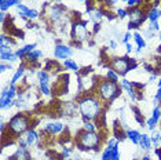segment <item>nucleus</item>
Here are the masks:
<instances>
[{
  "instance_id": "obj_1",
  "label": "nucleus",
  "mask_w": 161,
  "mask_h": 160,
  "mask_svg": "<svg viewBox=\"0 0 161 160\" xmlns=\"http://www.w3.org/2000/svg\"><path fill=\"white\" fill-rule=\"evenodd\" d=\"M26 113H17L14 115L11 119L7 123V131L10 135H7L6 133H2V142H3V148L8 146V145L17 144V138L21 137V134H26L28 130L33 129V120H32L31 115Z\"/></svg>"
},
{
  "instance_id": "obj_2",
  "label": "nucleus",
  "mask_w": 161,
  "mask_h": 160,
  "mask_svg": "<svg viewBox=\"0 0 161 160\" xmlns=\"http://www.w3.org/2000/svg\"><path fill=\"white\" fill-rule=\"evenodd\" d=\"M77 105H79V113L81 116L83 122H94L97 120L102 113H105V106L101 98L97 93L83 94L77 97Z\"/></svg>"
},
{
  "instance_id": "obj_3",
  "label": "nucleus",
  "mask_w": 161,
  "mask_h": 160,
  "mask_svg": "<svg viewBox=\"0 0 161 160\" xmlns=\"http://www.w3.org/2000/svg\"><path fill=\"white\" fill-rule=\"evenodd\" d=\"M103 142H106V140L99 133L86 131V130H83V129L77 133L76 140H75L76 148H77L79 151H84V152H88V151L98 152Z\"/></svg>"
},
{
  "instance_id": "obj_4",
  "label": "nucleus",
  "mask_w": 161,
  "mask_h": 160,
  "mask_svg": "<svg viewBox=\"0 0 161 160\" xmlns=\"http://www.w3.org/2000/svg\"><path fill=\"white\" fill-rule=\"evenodd\" d=\"M95 93L101 98V101L103 102V106L106 109L108 105H110L116 98L121 95L123 89L120 86V83H113L109 79L105 77V79H99V83H98Z\"/></svg>"
},
{
  "instance_id": "obj_5",
  "label": "nucleus",
  "mask_w": 161,
  "mask_h": 160,
  "mask_svg": "<svg viewBox=\"0 0 161 160\" xmlns=\"http://www.w3.org/2000/svg\"><path fill=\"white\" fill-rule=\"evenodd\" d=\"M88 21L83 20V18H77V20H72V29H70V37L73 44L80 46L90 37L88 32Z\"/></svg>"
},
{
  "instance_id": "obj_6",
  "label": "nucleus",
  "mask_w": 161,
  "mask_h": 160,
  "mask_svg": "<svg viewBox=\"0 0 161 160\" xmlns=\"http://www.w3.org/2000/svg\"><path fill=\"white\" fill-rule=\"evenodd\" d=\"M135 58H130L128 55L124 57H113L110 58V66L114 72H117L120 76H125L128 72H131V65H132Z\"/></svg>"
},
{
  "instance_id": "obj_7",
  "label": "nucleus",
  "mask_w": 161,
  "mask_h": 160,
  "mask_svg": "<svg viewBox=\"0 0 161 160\" xmlns=\"http://www.w3.org/2000/svg\"><path fill=\"white\" fill-rule=\"evenodd\" d=\"M128 18H130L128 31L138 29L142 24L145 22L146 18H147V11H145L143 7H141V6L134 7V9H128Z\"/></svg>"
},
{
  "instance_id": "obj_8",
  "label": "nucleus",
  "mask_w": 161,
  "mask_h": 160,
  "mask_svg": "<svg viewBox=\"0 0 161 160\" xmlns=\"http://www.w3.org/2000/svg\"><path fill=\"white\" fill-rule=\"evenodd\" d=\"M51 89H53V95L55 97H61L64 94H66L69 90V75H59L55 82L53 83Z\"/></svg>"
},
{
  "instance_id": "obj_9",
  "label": "nucleus",
  "mask_w": 161,
  "mask_h": 160,
  "mask_svg": "<svg viewBox=\"0 0 161 160\" xmlns=\"http://www.w3.org/2000/svg\"><path fill=\"white\" fill-rule=\"evenodd\" d=\"M73 54V50L70 46H66V44H57L55 47H54V58L55 60H68L69 57H72Z\"/></svg>"
},
{
  "instance_id": "obj_10",
  "label": "nucleus",
  "mask_w": 161,
  "mask_h": 160,
  "mask_svg": "<svg viewBox=\"0 0 161 160\" xmlns=\"http://www.w3.org/2000/svg\"><path fill=\"white\" fill-rule=\"evenodd\" d=\"M161 119V106L160 105H156L154 108H153V112H152V117L146 120V126H147L149 130H154V127L157 126V123L160 122Z\"/></svg>"
},
{
  "instance_id": "obj_11",
  "label": "nucleus",
  "mask_w": 161,
  "mask_h": 160,
  "mask_svg": "<svg viewBox=\"0 0 161 160\" xmlns=\"http://www.w3.org/2000/svg\"><path fill=\"white\" fill-rule=\"evenodd\" d=\"M120 86H121L123 91H125L128 94V97L131 98V100L134 101H138V91L132 87V84H131V82L128 79H121L120 80Z\"/></svg>"
},
{
  "instance_id": "obj_12",
  "label": "nucleus",
  "mask_w": 161,
  "mask_h": 160,
  "mask_svg": "<svg viewBox=\"0 0 161 160\" xmlns=\"http://www.w3.org/2000/svg\"><path fill=\"white\" fill-rule=\"evenodd\" d=\"M17 44V40L11 37L10 35L3 33L0 36V51H7V50H13V47Z\"/></svg>"
},
{
  "instance_id": "obj_13",
  "label": "nucleus",
  "mask_w": 161,
  "mask_h": 160,
  "mask_svg": "<svg viewBox=\"0 0 161 160\" xmlns=\"http://www.w3.org/2000/svg\"><path fill=\"white\" fill-rule=\"evenodd\" d=\"M65 11H66V7H64V6H61V4H55V6L50 7L51 21H54V22H58V21H61L62 18L65 17Z\"/></svg>"
},
{
  "instance_id": "obj_14",
  "label": "nucleus",
  "mask_w": 161,
  "mask_h": 160,
  "mask_svg": "<svg viewBox=\"0 0 161 160\" xmlns=\"http://www.w3.org/2000/svg\"><path fill=\"white\" fill-rule=\"evenodd\" d=\"M59 112L64 116H75L77 112V106L75 102H62L59 106Z\"/></svg>"
},
{
  "instance_id": "obj_15",
  "label": "nucleus",
  "mask_w": 161,
  "mask_h": 160,
  "mask_svg": "<svg viewBox=\"0 0 161 160\" xmlns=\"http://www.w3.org/2000/svg\"><path fill=\"white\" fill-rule=\"evenodd\" d=\"M36 47H37V43H31V44H26V46H24V47H19V49L15 50V55H17L18 60H19V58H21V60H24V58L26 57L29 53L35 51Z\"/></svg>"
},
{
  "instance_id": "obj_16",
  "label": "nucleus",
  "mask_w": 161,
  "mask_h": 160,
  "mask_svg": "<svg viewBox=\"0 0 161 160\" xmlns=\"http://www.w3.org/2000/svg\"><path fill=\"white\" fill-rule=\"evenodd\" d=\"M65 130V126L62 124L61 122H51L46 124V131L50 133L51 135H57V134H61Z\"/></svg>"
},
{
  "instance_id": "obj_17",
  "label": "nucleus",
  "mask_w": 161,
  "mask_h": 160,
  "mask_svg": "<svg viewBox=\"0 0 161 160\" xmlns=\"http://www.w3.org/2000/svg\"><path fill=\"white\" fill-rule=\"evenodd\" d=\"M25 140H26V142H28L29 146H33V145L39 144V141H40V133H37L35 129L28 130L26 134H25Z\"/></svg>"
},
{
  "instance_id": "obj_18",
  "label": "nucleus",
  "mask_w": 161,
  "mask_h": 160,
  "mask_svg": "<svg viewBox=\"0 0 161 160\" xmlns=\"http://www.w3.org/2000/svg\"><path fill=\"white\" fill-rule=\"evenodd\" d=\"M43 55V53L40 51V50H35V51H32V53H29L26 57L24 58V61L26 62V66L31 68L32 65H35V64H37V61H39V58Z\"/></svg>"
},
{
  "instance_id": "obj_19",
  "label": "nucleus",
  "mask_w": 161,
  "mask_h": 160,
  "mask_svg": "<svg viewBox=\"0 0 161 160\" xmlns=\"http://www.w3.org/2000/svg\"><path fill=\"white\" fill-rule=\"evenodd\" d=\"M8 160H32V156H31V153H29L28 149L18 148L17 152Z\"/></svg>"
},
{
  "instance_id": "obj_20",
  "label": "nucleus",
  "mask_w": 161,
  "mask_h": 160,
  "mask_svg": "<svg viewBox=\"0 0 161 160\" xmlns=\"http://www.w3.org/2000/svg\"><path fill=\"white\" fill-rule=\"evenodd\" d=\"M0 60H2V62H15L18 61V58L15 55V51H13V50H7V51H0Z\"/></svg>"
},
{
  "instance_id": "obj_21",
  "label": "nucleus",
  "mask_w": 161,
  "mask_h": 160,
  "mask_svg": "<svg viewBox=\"0 0 161 160\" xmlns=\"http://www.w3.org/2000/svg\"><path fill=\"white\" fill-rule=\"evenodd\" d=\"M125 135H127V138H128V140H130L134 145H139V141H141L142 133H141V131H138V130L127 129V130H125Z\"/></svg>"
},
{
  "instance_id": "obj_22",
  "label": "nucleus",
  "mask_w": 161,
  "mask_h": 160,
  "mask_svg": "<svg viewBox=\"0 0 161 160\" xmlns=\"http://www.w3.org/2000/svg\"><path fill=\"white\" fill-rule=\"evenodd\" d=\"M62 68H64V65H59V64H58V60L47 61V62H46V66H44V69H46L47 72H50V73H58V72L62 71Z\"/></svg>"
},
{
  "instance_id": "obj_23",
  "label": "nucleus",
  "mask_w": 161,
  "mask_h": 160,
  "mask_svg": "<svg viewBox=\"0 0 161 160\" xmlns=\"http://www.w3.org/2000/svg\"><path fill=\"white\" fill-rule=\"evenodd\" d=\"M160 17H161V10L158 9V7L152 6L147 10V20L150 21V22H156V21H158Z\"/></svg>"
},
{
  "instance_id": "obj_24",
  "label": "nucleus",
  "mask_w": 161,
  "mask_h": 160,
  "mask_svg": "<svg viewBox=\"0 0 161 160\" xmlns=\"http://www.w3.org/2000/svg\"><path fill=\"white\" fill-rule=\"evenodd\" d=\"M50 72H47L46 69H42V71L37 72V80L39 84H50Z\"/></svg>"
},
{
  "instance_id": "obj_25",
  "label": "nucleus",
  "mask_w": 161,
  "mask_h": 160,
  "mask_svg": "<svg viewBox=\"0 0 161 160\" xmlns=\"http://www.w3.org/2000/svg\"><path fill=\"white\" fill-rule=\"evenodd\" d=\"M62 65H64V68L68 69V71H73V72H76V73H79V72H80V66L76 64V61L72 60V58H68V60H65Z\"/></svg>"
},
{
  "instance_id": "obj_26",
  "label": "nucleus",
  "mask_w": 161,
  "mask_h": 160,
  "mask_svg": "<svg viewBox=\"0 0 161 160\" xmlns=\"http://www.w3.org/2000/svg\"><path fill=\"white\" fill-rule=\"evenodd\" d=\"M113 134H114V138H117L119 141H123L125 140L127 135H125V131L121 129V126L119 124V122H114V129H113Z\"/></svg>"
},
{
  "instance_id": "obj_27",
  "label": "nucleus",
  "mask_w": 161,
  "mask_h": 160,
  "mask_svg": "<svg viewBox=\"0 0 161 160\" xmlns=\"http://www.w3.org/2000/svg\"><path fill=\"white\" fill-rule=\"evenodd\" d=\"M152 140H150V137L147 134H142L141 137V141H139V146H141L143 151H149V149H152Z\"/></svg>"
},
{
  "instance_id": "obj_28",
  "label": "nucleus",
  "mask_w": 161,
  "mask_h": 160,
  "mask_svg": "<svg viewBox=\"0 0 161 160\" xmlns=\"http://www.w3.org/2000/svg\"><path fill=\"white\" fill-rule=\"evenodd\" d=\"M132 37H134V42H135V44H136V47L139 50H143L146 47V40L143 39V36L139 33V32H134Z\"/></svg>"
},
{
  "instance_id": "obj_29",
  "label": "nucleus",
  "mask_w": 161,
  "mask_h": 160,
  "mask_svg": "<svg viewBox=\"0 0 161 160\" xmlns=\"http://www.w3.org/2000/svg\"><path fill=\"white\" fill-rule=\"evenodd\" d=\"M24 76H25V66H22V65H21V66L15 71V73H14L13 79L10 80V84H17V83L24 77Z\"/></svg>"
},
{
  "instance_id": "obj_30",
  "label": "nucleus",
  "mask_w": 161,
  "mask_h": 160,
  "mask_svg": "<svg viewBox=\"0 0 161 160\" xmlns=\"http://www.w3.org/2000/svg\"><path fill=\"white\" fill-rule=\"evenodd\" d=\"M13 106H15L13 98H8V97L0 98V108H2V111H4V109H8V108H13Z\"/></svg>"
},
{
  "instance_id": "obj_31",
  "label": "nucleus",
  "mask_w": 161,
  "mask_h": 160,
  "mask_svg": "<svg viewBox=\"0 0 161 160\" xmlns=\"http://www.w3.org/2000/svg\"><path fill=\"white\" fill-rule=\"evenodd\" d=\"M105 77H106V79H109V80H110V82H113V83H119V82H120V75L117 73V72L113 71L112 68H108Z\"/></svg>"
},
{
  "instance_id": "obj_32",
  "label": "nucleus",
  "mask_w": 161,
  "mask_h": 160,
  "mask_svg": "<svg viewBox=\"0 0 161 160\" xmlns=\"http://www.w3.org/2000/svg\"><path fill=\"white\" fill-rule=\"evenodd\" d=\"M39 11L37 10H35V9H31V7H28V10L24 13V17L25 18H28L29 21H32V20H36V18H39Z\"/></svg>"
},
{
  "instance_id": "obj_33",
  "label": "nucleus",
  "mask_w": 161,
  "mask_h": 160,
  "mask_svg": "<svg viewBox=\"0 0 161 160\" xmlns=\"http://www.w3.org/2000/svg\"><path fill=\"white\" fill-rule=\"evenodd\" d=\"M132 111H134V115H135V119H136V122L139 123V126H142L143 127L146 124V122H145V119H143V116H142L141 113V111L136 108V106H132Z\"/></svg>"
},
{
  "instance_id": "obj_34",
  "label": "nucleus",
  "mask_w": 161,
  "mask_h": 160,
  "mask_svg": "<svg viewBox=\"0 0 161 160\" xmlns=\"http://www.w3.org/2000/svg\"><path fill=\"white\" fill-rule=\"evenodd\" d=\"M81 129L86 131H97V124H95V122H83Z\"/></svg>"
},
{
  "instance_id": "obj_35",
  "label": "nucleus",
  "mask_w": 161,
  "mask_h": 160,
  "mask_svg": "<svg viewBox=\"0 0 161 160\" xmlns=\"http://www.w3.org/2000/svg\"><path fill=\"white\" fill-rule=\"evenodd\" d=\"M102 160H113V149H109L105 146L103 152H102Z\"/></svg>"
},
{
  "instance_id": "obj_36",
  "label": "nucleus",
  "mask_w": 161,
  "mask_h": 160,
  "mask_svg": "<svg viewBox=\"0 0 161 160\" xmlns=\"http://www.w3.org/2000/svg\"><path fill=\"white\" fill-rule=\"evenodd\" d=\"M70 153H72V149L68 146V145H62V156H64V159L65 160H68V159H70Z\"/></svg>"
},
{
  "instance_id": "obj_37",
  "label": "nucleus",
  "mask_w": 161,
  "mask_h": 160,
  "mask_svg": "<svg viewBox=\"0 0 161 160\" xmlns=\"http://www.w3.org/2000/svg\"><path fill=\"white\" fill-rule=\"evenodd\" d=\"M116 15H117V18H120V20H124V18L128 17V10H125V9H117L116 10Z\"/></svg>"
},
{
  "instance_id": "obj_38",
  "label": "nucleus",
  "mask_w": 161,
  "mask_h": 160,
  "mask_svg": "<svg viewBox=\"0 0 161 160\" xmlns=\"http://www.w3.org/2000/svg\"><path fill=\"white\" fill-rule=\"evenodd\" d=\"M17 145H18V148H22V149H28V142H26V140L22 137H18L17 138Z\"/></svg>"
},
{
  "instance_id": "obj_39",
  "label": "nucleus",
  "mask_w": 161,
  "mask_h": 160,
  "mask_svg": "<svg viewBox=\"0 0 161 160\" xmlns=\"http://www.w3.org/2000/svg\"><path fill=\"white\" fill-rule=\"evenodd\" d=\"M160 135H161L160 131H154V130H153V135L150 137V140H152V144H153V145H158Z\"/></svg>"
},
{
  "instance_id": "obj_40",
  "label": "nucleus",
  "mask_w": 161,
  "mask_h": 160,
  "mask_svg": "<svg viewBox=\"0 0 161 160\" xmlns=\"http://www.w3.org/2000/svg\"><path fill=\"white\" fill-rule=\"evenodd\" d=\"M127 6H128V9H134V7H138V6H141V0H128V2H127Z\"/></svg>"
},
{
  "instance_id": "obj_41",
  "label": "nucleus",
  "mask_w": 161,
  "mask_h": 160,
  "mask_svg": "<svg viewBox=\"0 0 161 160\" xmlns=\"http://www.w3.org/2000/svg\"><path fill=\"white\" fill-rule=\"evenodd\" d=\"M131 84H132V87L136 91H142V90L145 89V84L143 83H139V82H131Z\"/></svg>"
},
{
  "instance_id": "obj_42",
  "label": "nucleus",
  "mask_w": 161,
  "mask_h": 160,
  "mask_svg": "<svg viewBox=\"0 0 161 160\" xmlns=\"http://www.w3.org/2000/svg\"><path fill=\"white\" fill-rule=\"evenodd\" d=\"M131 31H128V32H125L124 33V36H123V39H121V43L123 44H127V43H130V39H131Z\"/></svg>"
},
{
  "instance_id": "obj_43",
  "label": "nucleus",
  "mask_w": 161,
  "mask_h": 160,
  "mask_svg": "<svg viewBox=\"0 0 161 160\" xmlns=\"http://www.w3.org/2000/svg\"><path fill=\"white\" fill-rule=\"evenodd\" d=\"M8 69H11V64H7V62L0 64V72H2V73H4V72L8 71Z\"/></svg>"
},
{
  "instance_id": "obj_44",
  "label": "nucleus",
  "mask_w": 161,
  "mask_h": 160,
  "mask_svg": "<svg viewBox=\"0 0 161 160\" xmlns=\"http://www.w3.org/2000/svg\"><path fill=\"white\" fill-rule=\"evenodd\" d=\"M152 31H158L160 29V24H158V21H156V22H150V26H149Z\"/></svg>"
},
{
  "instance_id": "obj_45",
  "label": "nucleus",
  "mask_w": 161,
  "mask_h": 160,
  "mask_svg": "<svg viewBox=\"0 0 161 160\" xmlns=\"http://www.w3.org/2000/svg\"><path fill=\"white\" fill-rule=\"evenodd\" d=\"M116 3H119V0H105L106 7H113V6H116Z\"/></svg>"
},
{
  "instance_id": "obj_46",
  "label": "nucleus",
  "mask_w": 161,
  "mask_h": 160,
  "mask_svg": "<svg viewBox=\"0 0 161 160\" xmlns=\"http://www.w3.org/2000/svg\"><path fill=\"white\" fill-rule=\"evenodd\" d=\"M154 100H156L157 104L161 102V87H158V90H157V93H156V95H154Z\"/></svg>"
},
{
  "instance_id": "obj_47",
  "label": "nucleus",
  "mask_w": 161,
  "mask_h": 160,
  "mask_svg": "<svg viewBox=\"0 0 161 160\" xmlns=\"http://www.w3.org/2000/svg\"><path fill=\"white\" fill-rule=\"evenodd\" d=\"M125 51H127V54H131L134 51V47H132L131 43H127V44H125Z\"/></svg>"
},
{
  "instance_id": "obj_48",
  "label": "nucleus",
  "mask_w": 161,
  "mask_h": 160,
  "mask_svg": "<svg viewBox=\"0 0 161 160\" xmlns=\"http://www.w3.org/2000/svg\"><path fill=\"white\" fill-rule=\"evenodd\" d=\"M99 29H101V22H94V31H92V33L95 35L97 32H99Z\"/></svg>"
},
{
  "instance_id": "obj_49",
  "label": "nucleus",
  "mask_w": 161,
  "mask_h": 160,
  "mask_svg": "<svg viewBox=\"0 0 161 160\" xmlns=\"http://www.w3.org/2000/svg\"><path fill=\"white\" fill-rule=\"evenodd\" d=\"M109 46H110L112 50H116L117 49V42L116 40H110V42H109Z\"/></svg>"
},
{
  "instance_id": "obj_50",
  "label": "nucleus",
  "mask_w": 161,
  "mask_h": 160,
  "mask_svg": "<svg viewBox=\"0 0 161 160\" xmlns=\"http://www.w3.org/2000/svg\"><path fill=\"white\" fill-rule=\"evenodd\" d=\"M156 79H157V75H156V73H153V75H150V77H149V82H154Z\"/></svg>"
},
{
  "instance_id": "obj_51",
  "label": "nucleus",
  "mask_w": 161,
  "mask_h": 160,
  "mask_svg": "<svg viewBox=\"0 0 161 160\" xmlns=\"http://www.w3.org/2000/svg\"><path fill=\"white\" fill-rule=\"evenodd\" d=\"M141 160H152V157H150V156H147V155H146V156H143V157H142Z\"/></svg>"
},
{
  "instance_id": "obj_52",
  "label": "nucleus",
  "mask_w": 161,
  "mask_h": 160,
  "mask_svg": "<svg viewBox=\"0 0 161 160\" xmlns=\"http://www.w3.org/2000/svg\"><path fill=\"white\" fill-rule=\"evenodd\" d=\"M54 2L58 3V4H61V3H62V0H54Z\"/></svg>"
},
{
  "instance_id": "obj_53",
  "label": "nucleus",
  "mask_w": 161,
  "mask_h": 160,
  "mask_svg": "<svg viewBox=\"0 0 161 160\" xmlns=\"http://www.w3.org/2000/svg\"><path fill=\"white\" fill-rule=\"evenodd\" d=\"M158 87H161V75H160V80H158Z\"/></svg>"
},
{
  "instance_id": "obj_54",
  "label": "nucleus",
  "mask_w": 161,
  "mask_h": 160,
  "mask_svg": "<svg viewBox=\"0 0 161 160\" xmlns=\"http://www.w3.org/2000/svg\"><path fill=\"white\" fill-rule=\"evenodd\" d=\"M121 2H124V3H127V2H128V0H121Z\"/></svg>"
},
{
  "instance_id": "obj_55",
  "label": "nucleus",
  "mask_w": 161,
  "mask_h": 160,
  "mask_svg": "<svg viewBox=\"0 0 161 160\" xmlns=\"http://www.w3.org/2000/svg\"><path fill=\"white\" fill-rule=\"evenodd\" d=\"M158 37H160V40H161V33H160V35H158Z\"/></svg>"
},
{
  "instance_id": "obj_56",
  "label": "nucleus",
  "mask_w": 161,
  "mask_h": 160,
  "mask_svg": "<svg viewBox=\"0 0 161 160\" xmlns=\"http://www.w3.org/2000/svg\"><path fill=\"white\" fill-rule=\"evenodd\" d=\"M80 2H86V0H80Z\"/></svg>"
},
{
  "instance_id": "obj_57",
  "label": "nucleus",
  "mask_w": 161,
  "mask_h": 160,
  "mask_svg": "<svg viewBox=\"0 0 161 160\" xmlns=\"http://www.w3.org/2000/svg\"><path fill=\"white\" fill-rule=\"evenodd\" d=\"M76 160H81V159H76Z\"/></svg>"
},
{
  "instance_id": "obj_58",
  "label": "nucleus",
  "mask_w": 161,
  "mask_h": 160,
  "mask_svg": "<svg viewBox=\"0 0 161 160\" xmlns=\"http://www.w3.org/2000/svg\"><path fill=\"white\" fill-rule=\"evenodd\" d=\"M68 160H73V159H68Z\"/></svg>"
}]
</instances>
